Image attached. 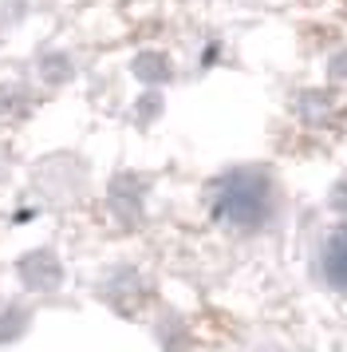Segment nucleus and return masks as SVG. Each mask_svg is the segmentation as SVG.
Returning <instances> with one entry per match:
<instances>
[{
  "instance_id": "nucleus-6",
  "label": "nucleus",
  "mask_w": 347,
  "mask_h": 352,
  "mask_svg": "<svg viewBox=\"0 0 347 352\" xmlns=\"http://www.w3.org/2000/svg\"><path fill=\"white\" fill-rule=\"evenodd\" d=\"M71 56H60V52H56V56H44V60H40V72H44V80H51V83H63V80H71V76H75V72H71Z\"/></svg>"
},
{
  "instance_id": "nucleus-5",
  "label": "nucleus",
  "mask_w": 347,
  "mask_h": 352,
  "mask_svg": "<svg viewBox=\"0 0 347 352\" xmlns=\"http://www.w3.org/2000/svg\"><path fill=\"white\" fill-rule=\"evenodd\" d=\"M134 76H139L142 83H162L170 80V60L166 56H158V52H142V56H134Z\"/></svg>"
},
{
  "instance_id": "nucleus-1",
  "label": "nucleus",
  "mask_w": 347,
  "mask_h": 352,
  "mask_svg": "<svg viewBox=\"0 0 347 352\" xmlns=\"http://www.w3.org/2000/svg\"><path fill=\"white\" fill-rule=\"evenodd\" d=\"M209 218L229 234H261L276 222L280 190L265 166H233L209 182L205 190Z\"/></svg>"
},
{
  "instance_id": "nucleus-3",
  "label": "nucleus",
  "mask_w": 347,
  "mask_h": 352,
  "mask_svg": "<svg viewBox=\"0 0 347 352\" xmlns=\"http://www.w3.org/2000/svg\"><path fill=\"white\" fill-rule=\"evenodd\" d=\"M16 277L28 293H56L63 285V261L56 250H32L16 261Z\"/></svg>"
},
{
  "instance_id": "nucleus-2",
  "label": "nucleus",
  "mask_w": 347,
  "mask_h": 352,
  "mask_svg": "<svg viewBox=\"0 0 347 352\" xmlns=\"http://www.w3.org/2000/svg\"><path fill=\"white\" fill-rule=\"evenodd\" d=\"M315 273L335 293H347V222L331 226L315 250Z\"/></svg>"
},
{
  "instance_id": "nucleus-4",
  "label": "nucleus",
  "mask_w": 347,
  "mask_h": 352,
  "mask_svg": "<svg viewBox=\"0 0 347 352\" xmlns=\"http://www.w3.org/2000/svg\"><path fill=\"white\" fill-rule=\"evenodd\" d=\"M32 324V313L20 301H0V344H12L16 336H24Z\"/></svg>"
}]
</instances>
